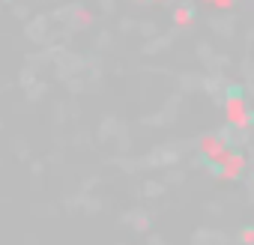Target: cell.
<instances>
[{
    "label": "cell",
    "mask_w": 254,
    "mask_h": 245,
    "mask_svg": "<svg viewBox=\"0 0 254 245\" xmlns=\"http://www.w3.org/2000/svg\"><path fill=\"white\" fill-rule=\"evenodd\" d=\"M189 18H191L189 9H177V21H180V24H189Z\"/></svg>",
    "instance_id": "obj_1"
},
{
    "label": "cell",
    "mask_w": 254,
    "mask_h": 245,
    "mask_svg": "<svg viewBox=\"0 0 254 245\" xmlns=\"http://www.w3.org/2000/svg\"><path fill=\"white\" fill-rule=\"evenodd\" d=\"M245 242H254V230H245V236H242Z\"/></svg>",
    "instance_id": "obj_2"
}]
</instances>
